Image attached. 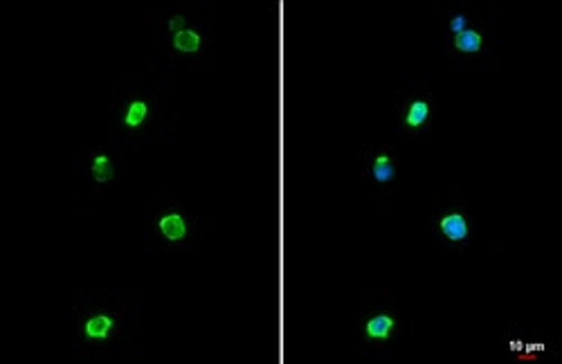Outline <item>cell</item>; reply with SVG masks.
Here are the masks:
<instances>
[{
    "label": "cell",
    "mask_w": 562,
    "mask_h": 364,
    "mask_svg": "<svg viewBox=\"0 0 562 364\" xmlns=\"http://www.w3.org/2000/svg\"><path fill=\"white\" fill-rule=\"evenodd\" d=\"M200 45H202V36L196 30H191V27H187V30H182L178 34H173V48H176L178 52H182V54L198 52Z\"/></svg>",
    "instance_id": "52a82bcc"
},
{
    "label": "cell",
    "mask_w": 562,
    "mask_h": 364,
    "mask_svg": "<svg viewBox=\"0 0 562 364\" xmlns=\"http://www.w3.org/2000/svg\"><path fill=\"white\" fill-rule=\"evenodd\" d=\"M450 30H453V34H459V32L468 30V18H466V14H455L453 21H450Z\"/></svg>",
    "instance_id": "8fae6325"
},
{
    "label": "cell",
    "mask_w": 562,
    "mask_h": 364,
    "mask_svg": "<svg viewBox=\"0 0 562 364\" xmlns=\"http://www.w3.org/2000/svg\"><path fill=\"white\" fill-rule=\"evenodd\" d=\"M430 113H432V108L425 99H414L412 104L407 106V113H405V126L407 128H421L425 121L430 119Z\"/></svg>",
    "instance_id": "8992f818"
},
{
    "label": "cell",
    "mask_w": 562,
    "mask_h": 364,
    "mask_svg": "<svg viewBox=\"0 0 562 364\" xmlns=\"http://www.w3.org/2000/svg\"><path fill=\"white\" fill-rule=\"evenodd\" d=\"M115 331V317L108 313L90 315L84 322V338L90 342H104Z\"/></svg>",
    "instance_id": "3957f363"
},
{
    "label": "cell",
    "mask_w": 562,
    "mask_h": 364,
    "mask_svg": "<svg viewBox=\"0 0 562 364\" xmlns=\"http://www.w3.org/2000/svg\"><path fill=\"white\" fill-rule=\"evenodd\" d=\"M158 229H160V234L167 239L169 243H180V241H185L187 236V220L185 216H182L180 211H167V214H162V216L158 218Z\"/></svg>",
    "instance_id": "277c9868"
},
{
    "label": "cell",
    "mask_w": 562,
    "mask_h": 364,
    "mask_svg": "<svg viewBox=\"0 0 562 364\" xmlns=\"http://www.w3.org/2000/svg\"><path fill=\"white\" fill-rule=\"evenodd\" d=\"M371 175H374V180H376V182H380V184L394 180L396 169H394V164H392V157L387 155V153L376 155V160H374V164H371Z\"/></svg>",
    "instance_id": "30bf717a"
},
{
    "label": "cell",
    "mask_w": 562,
    "mask_h": 364,
    "mask_svg": "<svg viewBox=\"0 0 562 364\" xmlns=\"http://www.w3.org/2000/svg\"><path fill=\"white\" fill-rule=\"evenodd\" d=\"M396 329V320L389 313H376L362 326V335L367 342H385L392 338Z\"/></svg>",
    "instance_id": "6da1fadb"
},
{
    "label": "cell",
    "mask_w": 562,
    "mask_h": 364,
    "mask_svg": "<svg viewBox=\"0 0 562 364\" xmlns=\"http://www.w3.org/2000/svg\"><path fill=\"white\" fill-rule=\"evenodd\" d=\"M439 229L450 243H464L470 234L468 218L462 211H450V214H446V216H441Z\"/></svg>",
    "instance_id": "7a4b0ae2"
},
{
    "label": "cell",
    "mask_w": 562,
    "mask_h": 364,
    "mask_svg": "<svg viewBox=\"0 0 562 364\" xmlns=\"http://www.w3.org/2000/svg\"><path fill=\"white\" fill-rule=\"evenodd\" d=\"M169 30L173 32V34H178V32H182V30H187V18L182 16V14H176L169 21Z\"/></svg>",
    "instance_id": "7c38bea8"
},
{
    "label": "cell",
    "mask_w": 562,
    "mask_h": 364,
    "mask_svg": "<svg viewBox=\"0 0 562 364\" xmlns=\"http://www.w3.org/2000/svg\"><path fill=\"white\" fill-rule=\"evenodd\" d=\"M482 45H484V39L477 30H470L468 27V30L455 34V48L464 54H477L482 50Z\"/></svg>",
    "instance_id": "ba28073f"
},
{
    "label": "cell",
    "mask_w": 562,
    "mask_h": 364,
    "mask_svg": "<svg viewBox=\"0 0 562 364\" xmlns=\"http://www.w3.org/2000/svg\"><path fill=\"white\" fill-rule=\"evenodd\" d=\"M90 173H93V178L97 182H110L115 175L113 160H110L106 153H97L93 157V162H90Z\"/></svg>",
    "instance_id": "9c48e42d"
},
{
    "label": "cell",
    "mask_w": 562,
    "mask_h": 364,
    "mask_svg": "<svg viewBox=\"0 0 562 364\" xmlns=\"http://www.w3.org/2000/svg\"><path fill=\"white\" fill-rule=\"evenodd\" d=\"M146 119H149V101L142 99V97H135V99L128 101L126 110H124V117H122L124 126L135 130V128H140Z\"/></svg>",
    "instance_id": "5b68a950"
}]
</instances>
